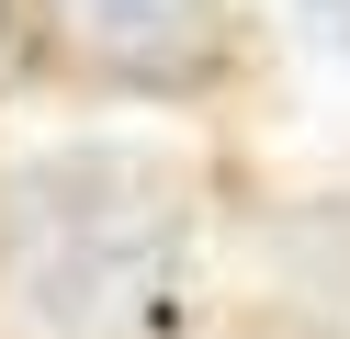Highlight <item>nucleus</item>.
I'll list each match as a JSON object with an SVG mask.
<instances>
[{
    "instance_id": "f257e3e1",
    "label": "nucleus",
    "mask_w": 350,
    "mask_h": 339,
    "mask_svg": "<svg viewBox=\"0 0 350 339\" xmlns=\"http://www.w3.org/2000/svg\"><path fill=\"white\" fill-rule=\"evenodd\" d=\"M192 249V170L136 136H79L0 181V283L46 339H124L170 305Z\"/></svg>"
},
{
    "instance_id": "f03ea898",
    "label": "nucleus",
    "mask_w": 350,
    "mask_h": 339,
    "mask_svg": "<svg viewBox=\"0 0 350 339\" xmlns=\"http://www.w3.org/2000/svg\"><path fill=\"white\" fill-rule=\"evenodd\" d=\"M79 23H91V57L124 90H192L226 68L215 0H79Z\"/></svg>"
},
{
    "instance_id": "7ed1b4c3",
    "label": "nucleus",
    "mask_w": 350,
    "mask_h": 339,
    "mask_svg": "<svg viewBox=\"0 0 350 339\" xmlns=\"http://www.w3.org/2000/svg\"><path fill=\"white\" fill-rule=\"evenodd\" d=\"M282 260H294V271H305V283H317V294H327V305H339V316H350V203H327V215H305V226H294V238H282Z\"/></svg>"
},
{
    "instance_id": "20e7f679",
    "label": "nucleus",
    "mask_w": 350,
    "mask_h": 339,
    "mask_svg": "<svg viewBox=\"0 0 350 339\" xmlns=\"http://www.w3.org/2000/svg\"><path fill=\"white\" fill-rule=\"evenodd\" d=\"M46 68V0H0V102Z\"/></svg>"
},
{
    "instance_id": "39448f33",
    "label": "nucleus",
    "mask_w": 350,
    "mask_h": 339,
    "mask_svg": "<svg viewBox=\"0 0 350 339\" xmlns=\"http://www.w3.org/2000/svg\"><path fill=\"white\" fill-rule=\"evenodd\" d=\"M305 23H317L327 57H350V0H305Z\"/></svg>"
}]
</instances>
